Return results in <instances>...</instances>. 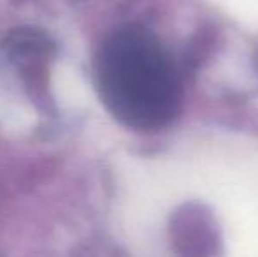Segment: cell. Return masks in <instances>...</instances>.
<instances>
[{"label":"cell","mask_w":258,"mask_h":257,"mask_svg":"<svg viewBox=\"0 0 258 257\" xmlns=\"http://www.w3.org/2000/svg\"><path fill=\"white\" fill-rule=\"evenodd\" d=\"M54 90L60 102H63L65 106L78 104L83 99V83L67 67H61L54 72Z\"/></svg>","instance_id":"6da1fadb"}]
</instances>
